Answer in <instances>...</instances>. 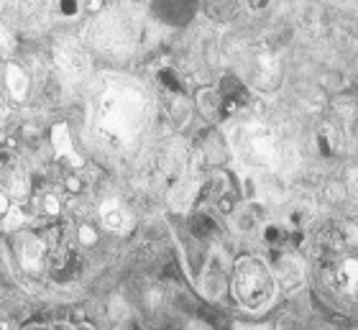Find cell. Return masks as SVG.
Wrapping results in <instances>:
<instances>
[{"mask_svg":"<svg viewBox=\"0 0 358 330\" xmlns=\"http://www.w3.org/2000/svg\"><path fill=\"white\" fill-rule=\"evenodd\" d=\"M29 330H41V328H29Z\"/></svg>","mask_w":358,"mask_h":330,"instance_id":"4","label":"cell"},{"mask_svg":"<svg viewBox=\"0 0 358 330\" xmlns=\"http://www.w3.org/2000/svg\"><path fill=\"white\" fill-rule=\"evenodd\" d=\"M59 8L64 15H75L77 10H80V3H77V0H62Z\"/></svg>","mask_w":358,"mask_h":330,"instance_id":"2","label":"cell"},{"mask_svg":"<svg viewBox=\"0 0 358 330\" xmlns=\"http://www.w3.org/2000/svg\"><path fill=\"white\" fill-rule=\"evenodd\" d=\"M233 287L246 308H262L271 297V274L259 259H243L236 266Z\"/></svg>","mask_w":358,"mask_h":330,"instance_id":"1","label":"cell"},{"mask_svg":"<svg viewBox=\"0 0 358 330\" xmlns=\"http://www.w3.org/2000/svg\"><path fill=\"white\" fill-rule=\"evenodd\" d=\"M246 3L254 8V10H264V8L271 6V0H246Z\"/></svg>","mask_w":358,"mask_h":330,"instance_id":"3","label":"cell"}]
</instances>
